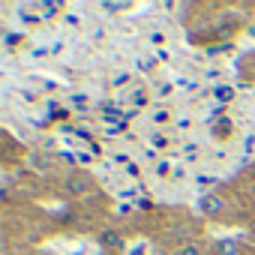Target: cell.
<instances>
[{
    "instance_id": "3",
    "label": "cell",
    "mask_w": 255,
    "mask_h": 255,
    "mask_svg": "<svg viewBox=\"0 0 255 255\" xmlns=\"http://www.w3.org/2000/svg\"><path fill=\"white\" fill-rule=\"evenodd\" d=\"M177 255H204V249H201L198 243H183V246L177 249Z\"/></svg>"
},
{
    "instance_id": "1",
    "label": "cell",
    "mask_w": 255,
    "mask_h": 255,
    "mask_svg": "<svg viewBox=\"0 0 255 255\" xmlns=\"http://www.w3.org/2000/svg\"><path fill=\"white\" fill-rule=\"evenodd\" d=\"M198 207H201L204 216H219L222 207H225V198H222L219 192H210V195H204V198L198 201Z\"/></svg>"
},
{
    "instance_id": "6",
    "label": "cell",
    "mask_w": 255,
    "mask_h": 255,
    "mask_svg": "<svg viewBox=\"0 0 255 255\" xmlns=\"http://www.w3.org/2000/svg\"><path fill=\"white\" fill-rule=\"evenodd\" d=\"M102 240H105V243H111V246H120V240H117L114 234H102Z\"/></svg>"
},
{
    "instance_id": "4",
    "label": "cell",
    "mask_w": 255,
    "mask_h": 255,
    "mask_svg": "<svg viewBox=\"0 0 255 255\" xmlns=\"http://www.w3.org/2000/svg\"><path fill=\"white\" fill-rule=\"evenodd\" d=\"M39 9H42L45 15H54V12L60 9V3H54V0H51V3H39Z\"/></svg>"
},
{
    "instance_id": "2",
    "label": "cell",
    "mask_w": 255,
    "mask_h": 255,
    "mask_svg": "<svg viewBox=\"0 0 255 255\" xmlns=\"http://www.w3.org/2000/svg\"><path fill=\"white\" fill-rule=\"evenodd\" d=\"M213 252H216V255H240V240H234V237H225V240H216V246H213Z\"/></svg>"
},
{
    "instance_id": "5",
    "label": "cell",
    "mask_w": 255,
    "mask_h": 255,
    "mask_svg": "<svg viewBox=\"0 0 255 255\" xmlns=\"http://www.w3.org/2000/svg\"><path fill=\"white\" fill-rule=\"evenodd\" d=\"M108 12H123V9H129V3H105Z\"/></svg>"
}]
</instances>
